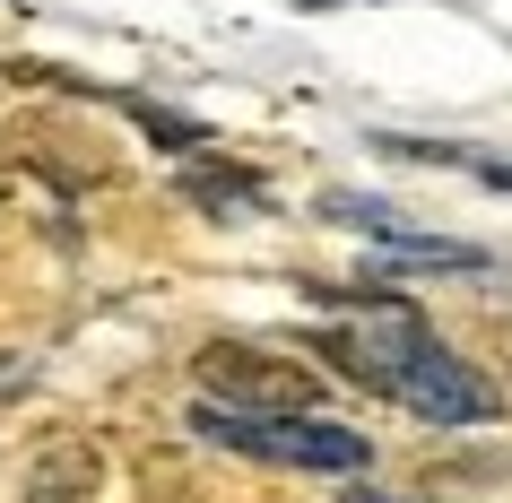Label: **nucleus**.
<instances>
[{"label":"nucleus","instance_id":"obj_1","mask_svg":"<svg viewBox=\"0 0 512 503\" xmlns=\"http://www.w3.org/2000/svg\"><path fill=\"white\" fill-rule=\"evenodd\" d=\"M339 356H348L365 382H374L382 399H400L408 417H434V425H486L504 399H495V382H486L469 356H452V347L434 339L417 313H391L374 295V321H356L348 339H339Z\"/></svg>","mask_w":512,"mask_h":503},{"label":"nucleus","instance_id":"obj_2","mask_svg":"<svg viewBox=\"0 0 512 503\" xmlns=\"http://www.w3.org/2000/svg\"><path fill=\"white\" fill-rule=\"evenodd\" d=\"M191 434H209V443H226V451H252V460H278V469H339V477H356L365 460H374L365 434H348V425H330V417H235V408H217V399L191 408Z\"/></svg>","mask_w":512,"mask_h":503},{"label":"nucleus","instance_id":"obj_3","mask_svg":"<svg viewBox=\"0 0 512 503\" xmlns=\"http://www.w3.org/2000/svg\"><path fill=\"white\" fill-rule=\"evenodd\" d=\"M209 382H217V408H235V417H313V382L287 356L209 347Z\"/></svg>","mask_w":512,"mask_h":503},{"label":"nucleus","instance_id":"obj_4","mask_svg":"<svg viewBox=\"0 0 512 503\" xmlns=\"http://www.w3.org/2000/svg\"><path fill=\"white\" fill-rule=\"evenodd\" d=\"M27 503H113V460H105V443H87V434L53 443V451L27 469Z\"/></svg>","mask_w":512,"mask_h":503},{"label":"nucleus","instance_id":"obj_5","mask_svg":"<svg viewBox=\"0 0 512 503\" xmlns=\"http://www.w3.org/2000/svg\"><path fill=\"white\" fill-rule=\"evenodd\" d=\"M374 269H486L478 243H417V235H382Z\"/></svg>","mask_w":512,"mask_h":503},{"label":"nucleus","instance_id":"obj_6","mask_svg":"<svg viewBox=\"0 0 512 503\" xmlns=\"http://www.w3.org/2000/svg\"><path fill=\"white\" fill-rule=\"evenodd\" d=\"M183 191H191V200H209V209H252V200H261V183H243V174H226L217 157L183 165Z\"/></svg>","mask_w":512,"mask_h":503},{"label":"nucleus","instance_id":"obj_7","mask_svg":"<svg viewBox=\"0 0 512 503\" xmlns=\"http://www.w3.org/2000/svg\"><path fill=\"white\" fill-rule=\"evenodd\" d=\"M469 165H478V183H495V191H512V165H504V157H469Z\"/></svg>","mask_w":512,"mask_h":503},{"label":"nucleus","instance_id":"obj_8","mask_svg":"<svg viewBox=\"0 0 512 503\" xmlns=\"http://www.w3.org/2000/svg\"><path fill=\"white\" fill-rule=\"evenodd\" d=\"M348 503H382V495H348Z\"/></svg>","mask_w":512,"mask_h":503}]
</instances>
